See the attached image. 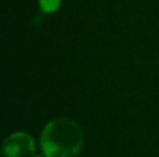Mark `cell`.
Segmentation results:
<instances>
[{
  "label": "cell",
  "instance_id": "cell-1",
  "mask_svg": "<svg viewBox=\"0 0 159 157\" xmlns=\"http://www.w3.org/2000/svg\"><path fill=\"white\" fill-rule=\"evenodd\" d=\"M82 143V129L69 118L52 120L41 134V147L46 157H75Z\"/></svg>",
  "mask_w": 159,
  "mask_h": 157
},
{
  "label": "cell",
  "instance_id": "cell-2",
  "mask_svg": "<svg viewBox=\"0 0 159 157\" xmlns=\"http://www.w3.org/2000/svg\"><path fill=\"white\" fill-rule=\"evenodd\" d=\"M34 152L35 141L27 132L11 134L3 143V155L6 157H31Z\"/></svg>",
  "mask_w": 159,
  "mask_h": 157
},
{
  "label": "cell",
  "instance_id": "cell-3",
  "mask_svg": "<svg viewBox=\"0 0 159 157\" xmlns=\"http://www.w3.org/2000/svg\"><path fill=\"white\" fill-rule=\"evenodd\" d=\"M61 0H39V7L43 13H55L59 7H60Z\"/></svg>",
  "mask_w": 159,
  "mask_h": 157
},
{
  "label": "cell",
  "instance_id": "cell-4",
  "mask_svg": "<svg viewBox=\"0 0 159 157\" xmlns=\"http://www.w3.org/2000/svg\"><path fill=\"white\" fill-rule=\"evenodd\" d=\"M35 157H41V156H35Z\"/></svg>",
  "mask_w": 159,
  "mask_h": 157
}]
</instances>
